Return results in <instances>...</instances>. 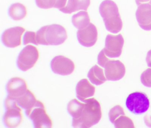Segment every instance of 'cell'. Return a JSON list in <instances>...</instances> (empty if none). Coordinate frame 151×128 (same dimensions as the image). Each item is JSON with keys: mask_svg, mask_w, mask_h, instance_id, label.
I'll use <instances>...</instances> for the list:
<instances>
[{"mask_svg": "<svg viewBox=\"0 0 151 128\" xmlns=\"http://www.w3.org/2000/svg\"><path fill=\"white\" fill-rule=\"evenodd\" d=\"M83 102L74 99L68 104V111L73 117L72 126L75 128H90L101 119V107L96 99H86Z\"/></svg>", "mask_w": 151, "mask_h": 128, "instance_id": "1", "label": "cell"}, {"mask_svg": "<svg viewBox=\"0 0 151 128\" xmlns=\"http://www.w3.org/2000/svg\"><path fill=\"white\" fill-rule=\"evenodd\" d=\"M99 12L108 31L117 33L122 28L123 23L118 6L111 0H105L99 6Z\"/></svg>", "mask_w": 151, "mask_h": 128, "instance_id": "2", "label": "cell"}, {"mask_svg": "<svg viewBox=\"0 0 151 128\" xmlns=\"http://www.w3.org/2000/svg\"><path fill=\"white\" fill-rule=\"evenodd\" d=\"M38 44L58 45L62 44L68 38L67 31L62 26L57 24L41 27L36 33Z\"/></svg>", "mask_w": 151, "mask_h": 128, "instance_id": "3", "label": "cell"}, {"mask_svg": "<svg viewBox=\"0 0 151 128\" xmlns=\"http://www.w3.org/2000/svg\"><path fill=\"white\" fill-rule=\"evenodd\" d=\"M17 105L15 99L9 96L5 100L6 112L4 115V122L9 128H16L22 121L23 116L22 109Z\"/></svg>", "mask_w": 151, "mask_h": 128, "instance_id": "4", "label": "cell"}, {"mask_svg": "<svg viewBox=\"0 0 151 128\" xmlns=\"http://www.w3.org/2000/svg\"><path fill=\"white\" fill-rule=\"evenodd\" d=\"M128 110L135 114H141L148 110L150 102L145 93L136 92L131 93L126 99L125 103Z\"/></svg>", "mask_w": 151, "mask_h": 128, "instance_id": "5", "label": "cell"}, {"mask_svg": "<svg viewBox=\"0 0 151 128\" xmlns=\"http://www.w3.org/2000/svg\"><path fill=\"white\" fill-rule=\"evenodd\" d=\"M39 57V52L38 49L33 45H27L19 54L17 66L22 71H27L35 65Z\"/></svg>", "mask_w": 151, "mask_h": 128, "instance_id": "6", "label": "cell"}, {"mask_svg": "<svg viewBox=\"0 0 151 128\" xmlns=\"http://www.w3.org/2000/svg\"><path fill=\"white\" fill-rule=\"evenodd\" d=\"M27 116L33 122L36 128H52V122L47 115L43 103L29 111H25Z\"/></svg>", "mask_w": 151, "mask_h": 128, "instance_id": "7", "label": "cell"}, {"mask_svg": "<svg viewBox=\"0 0 151 128\" xmlns=\"http://www.w3.org/2000/svg\"><path fill=\"white\" fill-rule=\"evenodd\" d=\"M124 44V39L121 33L117 35L108 34L106 36L105 48L103 49L107 57H118L121 56Z\"/></svg>", "mask_w": 151, "mask_h": 128, "instance_id": "8", "label": "cell"}, {"mask_svg": "<svg viewBox=\"0 0 151 128\" xmlns=\"http://www.w3.org/2000/svg\"><path fill=\"white\" fill-rule=\"evenodd\" d=\"M51 66L54 73L62 76L70 74L75 68L73 61L63 56L55 57L51 61Z\"/></svg>", "mask_w": 151, "mask_h": 128, "instance_id": "9", "label": "cell"}, {"mask_svg": "<svg viewBox=\"0 0 151 128\" xmlns=\"http://www.w3.org/2000/svg\"><path fill=\"white\" fill-rule=\"evenodd\" d=\"M77 35L78 40L81 45L91 47L93 46L98 40V30L93 24L90 23L85 28L78 30Z\"/></svg>", "mask_w": 151, "mask_h": 128, "instance_id": "10", "label": "cell"}, {"mask_svg": "<svg viewBox=\"0 0 151 128\" xmlns=\"http://www.w3.org/2000/svg\"><path fill=\"white\" fill-rule=\"evenodd\" d=\"M24 28L15 27L6 29L2 36V41L5 46L9 48H15L21 44L22 36L25 31Z\"/></svg>", "mask_w": 151, "mask_h": 128, "instance_id": "11", "label": "cell"}, {"mask_svg": "<svg viewBox=\"0 0 151 128\" xmlns=\"http://www.w3.org/2000/svg\"><path fill=\"white\" fill-rule=\"evenodd\" d=\"M104 68L105 76L108 81H119L125 75V66L120 60H110L107 62Z\"/></svg>", "mask_w": 151, "mask_h": 128, "instance_id": "12", "label": "cell"}, {"mask_svg": "<svg viewBox=\"0 0 151 128\" xmlns=\"http://www.w3.org/2000/svg\"><path fill=\"white\" fill-rule=\"evenodd\" d=\"M136 18L140 27L146 31L151 30V5L144 4L136 11Z\"/></svg>", "mask_w": 151, "mask_h": 128, "instance_id": "13", "label": "cell"}, {"mask_svg": "<svg viewBox=\"0 0 151 128\" xmlns=\"http://www.w3.org/2000/svg\"><path fill=\"white\" fill-rule=\"evenodd\" d=\"M8 96L16 99L23 95L26 92L27 84L24 79L20 77L11 78L7 84Z\"/></svg>", "mask_w": 151, "mask_h": 128, "instance_id": "14", "label": "cell"}, {"mask_svg": "<svg viewBox=\"0 0 151 128\" xmlns=\"http://www.w3.org/2000/svg\"><path fill=\"white\" fill-rule=\"evenodd\" d=\"M95 88L86 79L80 80L77 84L76 88L77 97L83 102L87 98L93 96Z\"/></svg>", "mask_w": 151, "mask_h": 128, "instance_id": "15", "label": "cell"}, {"mask_svg": "<svg viewBox=\"0 0 151 128\" xmlns=\"http://www.w3.org/2000/svg\"><path fill=\"white\" fill-rule=\"evenodd\" d=\"M17 104L21 107L24 108L26 111H29L42 103L37 100L33 93L29 89L21 97L15 99Z\"/></svg>", "mask_w": 151, "mask_h": 128, "instance_id": "16", "label": "cell"}, {"mask_svg": "<svg viewBox=\"0 0 151 128\" xmlns=\"http://www.w3.org/2000/svg\"><path fill=\"white\" fill-rule=\"evenodd\" d=\"M90 4L91 0H68L67 5L60 10L66 14H70L80 10L87 11Z\"/></svg>", "mask_w": 151, "mask_h": 128, "instance_id": "17", "label": "cell"}, {"mask_svg": "<svg viewBox=\"0 0 151 128\" xmlns=\"http://www.w3.org/2000/svg\"><path fill=\"white\" fill-rule=\"evenodd\" d=\"M88 77L90 81L96 85L103 84L107 80L104 75L103 69L97 65L91 68L88 72Z\"/></svg>", "mask_w": 151, "mask_h": 128, "instance_id": "18", "label": "cell"}, {"mask_svg": "<svg viewBox=\"0 0 151 128\" xmlns=\"http://www.w3.org/2000/svg\"><path fill=\"white\" fill-rule=\"evenodd\" d=\"M9 16L14 20L23 19L27 14L26 7L20 3L13 4L9 9Z\"/></svg>", "mask_w": 151, "mask_h": 128, "instance_id": "19", "label": "cell"}, {"mask_svg": "<svg viewBox=\"0 0 151 128\" xmlns=\"http://www.w3.org/2000/svg\"><path fill=\"white\" fill-rule=\"evenodd\" d=\"M72 22L75 27L82 29L88 26L90 24V18L88 12L80 11L74 14L72 17Z\"/></svg>", "mask_w": 151, "mask_h": 128, "instance_id": "20", "label": "cell"}, {"mask_svg": "<svg viewBox=\"0 0 151 128\" xmlns=\"http://www.w3.org/2000/svg\"><path fill=\"white\" fill-rule=\"evenodd\" d=\"M116 128H133L135 127L132 120L125 115L119 116L114 123Z\"/></svg>", "mask_w": 151, "mask_h": 128, "instance_id": "21", "label": "cell"}, {"mask_svg": "<svg viewBox=\"0 0 151 128\" xmlns=\"http://www.w3.org/2000/svg\"><path fill=\"white\" fill-rule=\"evenodd\" d=\"M122 115H125V113L123 108L119 105H117L112 108L109 110V120L113 124H114L117 118Z\"/></svg>", "mask_w": 151, "mask_h": 128, "instance_id": "22", "label": "cell"}, {"mask_svg": "<svg viewBox=\"0 0 151 128\" xmlns=\"http://www.w3.org/2000/svg\"><path fill=\"white\" fill-rule=\"evenodd\" d=\"M140 80L143 85L151 88V68H148L142 73Z\"/></svg>", "mask_w": 151, "mask_h": 128, "instance_id": "23", "label": "cell"}, {"mask_svg": "<svg viewBox=\"0 0 151 128\" xmlns=\"http://www.w3.org/2000/svg\"><path fill=\"white\" fill-rule=\"evenodd\" d=\"M57 0H36L38 7L43 9L55 8Z\"/></svg>", "mask_w": 151, "mask_h": 128, "instance_id": "24", "label": "cell"}, {"mask_svg": "<svg viewBox=\"0 0 151 128\" xmlns=\"http://www.w3.org/2000/svg\"><path fill=\"white\" fill-rule=\"evenodd\" d=\"M37 34L34 32L27 31L24 36V44L26 45L29 43H32L38 45L37 41Z\"/></svg>", "mask_w": 151, "mask_h": 128, "instance_id": "25", "label": "cell"}, {"mask_svg": "<svg viewBox=\"0 0 151 128\" xmlns=\"http://www.w3.org/2000/svg\"><path fill=\"white\" fill-rule=\"evenodd\" d=\"M110 60V59L107 57V56L105 54L104 50L102 49L99 53L98 57V64L102 67H105L107 62Z\"/></svg>", "mask_w": 151, "mask_h": 128, "instance_id": "26", "label": "cell"}, {"mask_svg": "<svg viewBox=\"0 0 151 128\" xmlns=\"http://www.w3.org/2000/svg\"><path fill=\"white\" fill-rule=\"evenodd\" d=\"M145 124L148 127H151V108L144 116Z\"/></svg>", "mask_w": 151, "mask_h": 128, "instance_id": "27", "label": "cell"}, {"mask_svg": "<svg viewBox=\"0 0 151 128\" xmlns=\"http://www.w3.org/2000/svg\"><path fill=\"white\" fill-rule=\"evenodd\" d=\"M67 1V0H57L56 5L55 8L59 9L64 8L66 5Z\"/></svg>", "mask_w": 151, "mask_h": 128, "instance_id": "28", "label": "cell"}, {"mask_svg": "<svg viewBox=\"0 0 151 128\" xmlns=\"http://www.w3.org/2000/svg\"><path fill=\"white\" fill-rule=\"evenodd\" d=\"M146 61L147 66L151 68V49L147 52L146 58Z\"/></svg>", "mask_w": 151, "mask_h": 128, "instance_id": "29", "label": "cell"}, {"mask_svg": "<svg viewBox=\"0 0 151 128\" xmlns=\"http://www.w3.org/2000/svg\"><path fill=\"white\" fill-rule=\"evenodd\" d=\"M136 2L138 6L144 4H148L151 5V0H136Z\"/></svg>", "mask_w": 151, "mask_h": 128, "instance_id": "30", "label": "cell"}]
</instances>
